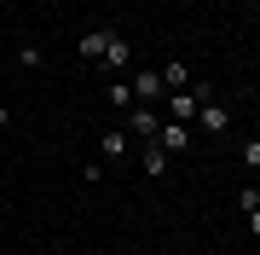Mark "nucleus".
<instances>
[{
	"label": "nucleus",
	"instance_id": "obj_9",
	"mask_svg": "<svg viewBox=\"0 0 260 255\" xmlns=\"http://www.w3.org/2000/svg\"><path fill=\"white\" fill-rule=\"evenodd\" d=\"M145 174H168V151H162V145L145 151Z\"/></svg>",
	"mask_w": 260,
	"mask_h": 255
},
{
	"label": "nucleus",
	"instance_id": "obj_3",
	"mask_svg": "<svg viewBox=\"0 0 260 255\" xmlns=\"http://www.w3.org/2000/svg\"><path fill=\"white\" fill-rule=\"evenodd\" d=\"M127 128L139 133V139H156V133H162V116L150 110V104H133V116H127Z\"/></svg>",
	"mask_w": 260,
	"mask_h": 255
},
{
	"label": "nucleus",
	"instance_id": "obj_4",
	"mask_svg": "<svg viewBox=\"0 0 260 255\" xmlns=\"http://www.w3.org/2000/svg\"><path fill=\"white\" fill-rule=\"evenodd\" d=\"M104 47H110V29H93V35H81V41H75V52H81L87 64H99Z\"/></svg>",
	"mask_w": 260,
	"mask_h": 255
},
{
	"label": "nucleus",
	"instance_id": "obj_8",
	"mask_svg": "<svg viewBox=\"0 0 260 255\" xmlns=\"http://www.w3.org/2000/svg\"><path fill=\"white\" fill-rule=\"evenodd\" d=\"M110 104H121V110H133V81H110Z\"/></svg>",
	"mask_w": 260,
	"mask_h": 255
},
{
	"label": "nucleus",
	"instance_id": "obj_11",
	"mask_svg": "<svg viewBox=\"0 0 260 255\" xmlns=\"http://www.w3.org/2000/svg\"><path fill=\"white\" fill-rule=\"evenodd\" d=\"M243 162H249V168H260V139H249V145H243Z\"/></svg>",
	"mask_w": 260,
	"mask_h": 255
},
{
	"label": "nucleus",
	"instance_id": "obj_2",
	"mask_svg": "<svg viewBox=\"0 0 260 255\" xmlns=\"http://www.w3.org/2000/svg\"><path fill=\"white\" fill-rule=\"evenodd\" d=\"M156 145L168 157H179V151H191V128L185 122H162V133H156Z\"/></svg>",
	"mask_w": 260,
	"mask_h": 255
},
{
	"label": "nucleus",
	"instance_id": "obj_6",
	"mask_svg": "<svg viewBox=\"0 0 260 255\" xmlns=\"http://www.w3.org/2000/svg\"><path fill=\"white\" fill-rule=\"evenodd\" d=\"M99 151H104V162H121V157H127V128H104Z\"/></svg>",
	"mask_w": 260,
	"mask_h": 255
},
{
	"label": "nucleus",
	"instance_id": "obj_10",
	"mask_svg": "<svg viewBox=\"0 0 260 255\" xmlns=\"http://www.w3.org/2000/svg\"><path fill=\"white\" fill-rule=\"evenodd\" d=\"M162 81H168V93H174V87H185V64H179V58H174V64H162Z\"/></svg>",
	"mask_w": 260,
	"mask_h": 255
},
{
	"label": "nucleus",
	"instance_id": "obj_12",
	"mask_svg": "<svg viewBox=\"0 0 260 255\" xmlns=\"http://www.w3.org/2000/svg\"><path fill=\"white\" fill-rule=\"evenodd\" d=\"M249 232H254V238H260V209H249Z\"/></svg>",
	"mask_w": 260,
	"mask_h": 255
},
{
	"label": "nucleus",
	"instance_id": "obj_1",
	"mask_svg": "<svg viewBox=\"0 0 260 255\" xmlns=\"http://www.w3.org/2000/svg\"><path fill=\"white\" fill-rule=\"evenodd\" d=\"M104 70H110V76H121V70L133 64V41L121 35V29H110V47H104V58H99Z\"/></svg>",
	"mask_w": 260,
	"mask_h": 255
},
{
	"label": "nucleus",
	"instance_id": "obj_5",
	"mask_svg": "<svg viewBox=\"0 0 260 255\" xmlns=\"http://www.w3.org/2000/svg\"><path fill=\"white\" fill-rule=\"evenodd\" d=\"M197 128L220 133V128H225V104H220V99H203V104H197Z\"/></svg>",
	"mask_w": 260,
	"mask_h": 255
},
{
	"label": "nucleus",
	"instance_id": "obj_7",
	"mask_svg": "<svg viewBox=\"0 0 260 255\" xmlns=\"http://www.w3.org/2000/svg\"><path fill=\"white\" fill-rule=\"evenodd\" d=\"M168 93V81H162V70H139V99L150 104V99H162Z\"/></svg>",
	"mask_w": 260,
	"mask_h": 255
}]
</instances>
